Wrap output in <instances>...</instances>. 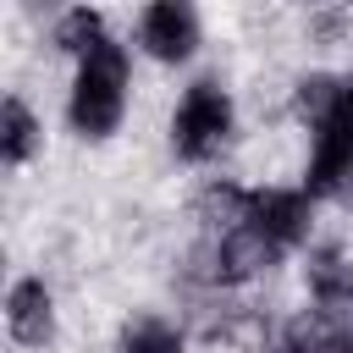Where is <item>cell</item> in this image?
Returning a JSON list of instances; mask_svg holds the SVG:
<instances>
[{
	"instance_id": "cell-1",
	"label": "cell",
	"mask_w": 353,
	"mask_h": 353,
	"mask_svg": "<svg viewBox=\"0 0 353 353\" xmlns=\"http://www.w3.org/2000/svg\"><path fill=\"white\" fill-rule=\"evenodd\" d=\"M121 99H127V55H121V44L105 39L99 50L83 55V72L72 88V127L88 138H105L121 121Z\"/></svg>"
},
{
	"instance_id": "cell-2",
	"label": "cell",
	"mask_w": 353,
	"mask_h": 353,
	"mask_svg": "<svg viewBox=\"0 0 353 353\" xmlns=\"http://www.w3.org/2000/svg\"><path fill=\"white\" fill-rule=\"evenodd\" d=\"M232 132V99L215 88V83H193L176 105V121H171V143L182 160H210Z\"/></svg>"
},
{
	"instance_id": "cell-3",
	"label": "cell",
	"mask_w": 353,
	"mask_h": 353,
	"mask_svg": "<svg viewBox=\"0 0 353 353\" xmlns=\"http://www.w3.org/2000/svg\"><path fill=\"white\" fill-rule=\"evenodd\" d=\"M353 176V110L336 105L325 127H314V160H309V199L336 193Z\"/></svg>"
},
{
	"instance_id": "cell-4",
	"label": "cell",
	"mask_w": 353,
	"mask_h": 353,
	"mask_svg": "<svg viewBox=\"0 0 353 353\" xmlns=\"http://www.w3.org/2000/svg\"><path fill=\"white\" fill-rule=\"evenodd\" d=\"M243 226H254L265 243L292 248L309 232V193H248V215Z\"/></svg>"
},
{
	"instance_id": "cell-5",
	"label": "cell",
	"mask_w": 353,
	"mask_h": 353,
	"mask_svg": "<svg viewBox=\"0 0 353 353\" xmlns=\"http://www.w3.org/2000/svg\"><path fill=\"white\" fill-rule=\"evenodd\" d=\"M138 33H143V50L154 61H188L193 44H199V17L188 6H176V0H160V6L143 11V28Z\"/></svg>"
},
{
	"instance_id": "cell-6",
	"label": "cell",
	"mask_w": 353,
	"mask_h": 353,
	"mask_svg": "<svg viewBox=\"0 0 353 353\" xmlns=\"http://www.w3.org/2000/svg\"><path fill=\"white\" fill-rule=\"evenodd\" d=\"M6 325L22 347H44L55 336V309H50V292L44 281H17L11 298H6Z\"/></svg>"
},
{
	"instance_id": "cell-7",
	"label": "cell",
	"mask_w": 353,
	"mask_h": 353,
	"mask_svg": "<svg viewBox=\"0 0 353 353\" xmlns=\"http://www.w3.org/2000/svg\"><path fill=\"white\" fill-rule=\"evenodd\" d=\"M309 292H314V314H342L353 309V265L336 248H320L309 259Z\"/></svg>"
},
{
	"instance_id": "cell-8",
	"label": "cell",
	"mask_w": 353,
	"mask_h": 353,
	"mask_svg": "<svg viewBox=\"0 0 353 353\" xmlns=\"http://www.w3.org/2000/svg\"><path fill=\"white\" fill-rule=\"evenodd\" d=\"M33 149H39V121L28 116L22 99H6L0 105V154H6V165H22Z\"/></svg>"
},
{
	"instance_id": "cell-9",
	"label": "cell",
	"mask_w": 353,
	"mask_h": 353,
	"mask_svg": "<svg viewBox=\"0 0 353 353\" xmlns=\"http://www.w3.org/2000/svg\"><path fill=\"white\" fill-rule=\"evenodd\" d=\"M121 353H182V331L160 314H138L121 325Z\"/></svg>"
},
{
	"instance_id": "cell-10",
	"label": "cell",
	"mask_w": 353,
	"mask_h": 353,
	"mask_svg": "<svg viewBox=\"0 0 353 353\" xmlns=\"http://www.w3.org/2000/svg\"><path fill=\"white\" fill-rule=\"evenodd\" d=\"M55 44H61V50H72V55L99 50V44H105V33H99V11H88V6L66 11V17L55 22Z\"/></svg>"
},
{
	"instance_id": "cell-11",
	"label": "cell",
	"mask_w": 353,
	"mask_h": 353,
	"mask_svg": "<svg viewBox=\"0 0 353 353\" xmlns=\"http://www.w3.org/2000/svg\"><path fill=\"white\" fill-rule=\"evenodd\" d=\"M336 105H342V88H336L331 77H303V83H298V116H309L314 127H325Z\"/></svg>"
},
{
	"instance_id": "cell-12",
	"label": "cell",
	"mask_w": 353,
	"mask_h": 353,
	"mask_svg": "<svg viewBox=\"0 0 353 353\" xmlns=\"http://www.w3.org/2000/svg\"><path fill=\"white\" fill-rule=\"evenodd\" d=\"M342 105H347V110H353V83H347V88H342Z\"/></svg>"
}]
</instances>
